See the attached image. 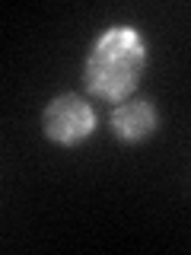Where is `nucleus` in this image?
<instances>
[{"mask_svg":"<svg viewBox=\"0 0 191 255\" xmlns=\"http://www.w3.org/2000/svg\"><path fill=\"white\" fill-rule=\"evenodd\" d=\"M147 61V35L131 22H115L93 38L83 61V86L93 99L118 106L137 93Z\"/></svg>","mask_w":191,"mask_h":255,"instance_id":"nucleus-1","label":"nucleus"},{"mask_svg":"<svg viewBox=\"0 0 191 255\" xmlns=\"http://www.w3.org/2000/svg\"><path fill=\"white\" fill-rule=\"evenodd\" d=\"M99 115L93 102L80 93H58L42 109V134L64 150H74L96 134Z\"/></svg>","mask_w":191,"mask_h":255,"instance_id":"nucleus-2","label":"nucleus"},{"mask_svg":"<svg viewBox=\"0 0 191 255\" xmlns=\"http://www.w3.org/2000/svg\"><path fill=\"white\" fill-rule=\"evenodd\" d=\"M108 131L115 140L121 143H143L159 131V112L153 106V99L147 96H131V99L118 102L108 115Z\"/></svg>","mask_w":191,"mask_h":255,"instance_id":"nucleus-3","label":"nucleus"}]
</instances>
